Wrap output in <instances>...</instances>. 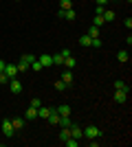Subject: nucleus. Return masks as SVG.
I'll return each mask as SVG.
<instances>
[{
  "instance_id": "obj_1",
  "label": "nucleus",
  "mask_w": 132,
  "mask_h": 147,
  "mask_svg": "<svg viewBox=\"0 0 132 147\" xmlns=\"http://www.w3.org/2000/svg\"><path fill=\"white\" fill-rule=\"evenodd\" d=\"M82 129H84V138H101L104 136V132L95 125H88V127H82Z\"/></svg>"
},
{
  "instance_id": "obj_2",
  "label": "nucleus",
  "mask_w": 132,
  "mask_h": 147,
  "mask_svg": "<svg viewBox=\"0 0 132 147\" xmlns=\"http://www.w3.org/2000/svg\"><path fill=\"white\" fill-rule=\"evenodd\" d=\"M2 134H5L7 138H11V136L16 134V129H13V125H11V119H5V121H2Z\"/></svg>"
},
{
  "instance_id": "obj_3",
  "label": "nucleus",
  "mask_w": 132,
  "mask_h": 147,
  "mask_svg": "<svg viewBox=\"0 0 132 147\" xmlns=\"http://www.w3.org/2000/svg\"><path fill=\"white\" fill-rule=\"evenodd\" d=\"M7 86H9V90H11L13 94H20V92H22V84L18 81V77H13V79H9V84H7Z\"/></svg>"
},
{
  "instance_id": "obj_4",
  "label": "nucleus",
  "mask_w": 132,
  "mask_h": 147,
  "mask_svg": "<svg viewBox=\"0 0 132 147\" xmlns=\"http://www.w3.org/2000/svg\"><path fill=\"white\" fill-rule=\"evenodd\" d=\"M57 18H64V20H75L77 16H75V9H57Z\"/></svg>"
},
{
  "instance_id": "obj_5",
  "label": "nucleus",
  "mask_w": 132,
  "mask_h": 147,
  "mask_svg": "<svg viewBox=\"0 0 132 147\" xmlns=\"http://www.w3.org/2000/svg\"><path fill=\"white\" fill-rule=\"evenodd\" d=\"M68 129H70V136H73V138H77V141H82V138H84V129L79 127L77 123H73Z\"/></svg>"
},
{
  "instance_id": "obj_6",
  "label": "nucleus",
  "mask_w": 132,
  "mask_h": 147,
  "mask_svg": "<svg viewBox=\"0 0 132 147\" xmlns=\"http://www.w3.org/2000/svg\"><path fill=\"white\" fill-rule=\"evenodd\" d=\"M5 75L9 77V79H13V77H18V66L16 64H5Z\"/></svg>"
},
{
  "instance_id": "obj_7",
  "label": "nucleus",
  "mask_w": 132,
  "mask_h": 147,
  "mask_svg": "<svg viewBox=\"0 0 132 147\" xmlns=\"http://www.w3.org/2000/svg\"><path fill=\"white\" fill-rule=\"evenodd\" d=\"M53 110H55V108H42V105H40V108H38V119H44V121H46Z\"/></svg>"
},
{
  "instance_id": "obj_8",
  "label": "nucleus",
  "mask_w": 132,
  "mask_h": 147,
  "mask_svg": "<svg viewBox=\"0 0 132 147\" xmlns=\"http://www.w3.org/2000/svg\"><path fill=\"white\" fill-rule=\"evenodd\" d=\"M35 119H38V110L29 105V108H26V112H24V121H35Z\"/></svg>"
},
{
  "instance_id": "obj_9",
  "label": "nucleus",
  "mask_w": 132,
  "mask_h": 147,
  "mask_svg": "<svg viewBox=\"0 0 132 147\" xmlns=\"http://www.w3.org/2000/svg\"><path fill=\"white\" fill-rule=\"evenodd\" d=\"M11 125H13V129H16V132H18V129H22L26 125V121L22 117H16V119H11Z\"/></svg>"
},
{
  "instance_id": "obj_10",
  "label": "nucleus",
  "mask_w": 132,
  "mask_h": 147,
  "mask_svg": "<svg viewBox=\"0 0 132 147\" xmlns=\"http://www.w3.org/2000/svg\"><path fill=\"white\" fill-rule=\"evenodd\" d=\"M101 18H104V22H114V18H117V13H114L112 9H106V11L101 13Z\"/></svg>"
},
{
  "instance_id": "obj_11",
  "label": "nucleus",
  "mask_w": 132,
  "mask_h": 147,
  "mask_svg": "<svg viewBox=\"0 0 132 147\" xmlns=\"http://www.w3.org/2000/svg\"><path fill=\"white\" fill-rule=\"evenodd\" d=\"M55 112L60 114V117H68V114H70V105L62 103V105H57V108H55Z\"/></svg>"
},
{
  "instance_id": "obj_12",
  "label": "nucleus",
  "mask_w": 132,
  "mask_h": 147,
  "mask_svg": "<svg viewBox=\"0 0 132 147\" xmlns=\"http://www.w3.org/2000/svg\"><path fill=\"white\" fill-rule=\"evenodd\" d=\"M114 90H121V92H126V94H130V88H128V84H126V81H121V79L114 81Z\"/></svg>"
},
{
  "instance_id": "obj_13",
  "label": "nucleus",
  "mask_w": 132,
  "mask_h": 147,
  "mask_svg": "<svg viewBox=\"0 0 132 147\" xmlns=\"http://www.w3.org/2000/svg\"><path fill=\"white\" fill-rule=\"evenodd\" d=\"M40 64L44 68H51L53 66V55H40Z\"/></svg>"
},
{
  "instance_id": "obj_14",
  "label": "nucleus",
  "mask_w": 132,
  "mask_h": 147,
  "mask_svg": "<svg viewBox=\"0 0 132 147\" xmlns=\"http://www.w3.org/2000/svg\"><path fill=\"white\" fill-rule=\"evenodd\" d=\"M62 81L66 84V86H70V84H73V73H70L68 68H66V70H62Z\"/></svg>"
},
{
  "instance_id": "obj_15",
  "label": "nucleus",
  "mask_w": 132,
  "mask_h": 147,
  "mask_svg": "<svg viewBox=\"0 0 132 147\" xmlns=\"http://www.w3.org/2000/svg\"><path fill=\"white\" fill-rule=\"evenodd\" d=\"M117 59H119L121 64H128V59H130V53H128V51H117Z\"/></svg>"
},
{
  "instance_id": "obj_16",
  "label": "nucleus",
  "mask_w": 132,
  "mask_h": 147,
  "mask_svg": "<svg viewBox=\"0 0 132 147\" xmlns=\"http://www.w3.org/2000/svg\"><path fill=\"white\" fill-rule=\"evenodd\" d=\"M114 101H117V103H126L128 94H126V92H121V90H117V92H114Z\"/></svg>"
},
{
  "instance_id": "obj_17",
  "label": "nucleus",
  "mask_w": 132,
  "mask_h": 147,
  "mask_svg": "<svg viewBox=\"0 0 132 147\" xmlns=\"http://www.w3.org/2000/svg\"><path fill=\"white\" fill-rule=\"evenodd\" d=\"M70 125H73L70 114H68V117H60V127H70Z\"/></svg>"
},
{
  "instance_id": "obj_18",
  "label": "nucleus",
  "mask_w": 132,
  "mask_h": 147,
  "mask_svg": "<svg viewBox=\"0 0 132 147\" xmlns=\"http://www.w3.org/2000/svg\"><path fill=\"white\" fill-rule=\"evenodd\" d=\"M64 66L68 68V70H73V68H75V57H73V55L64 57Z\"/></svg>"
},
{
  "instance_id": "obj_19",
  "label": "nucleus",
  "mask_w": 132,
  "mask_h": 147,
  "mask_svg": "<svg viewBox=\"0 0 132 147\" xmlns=\"http://www.w3.org/2000/svg\"><path fill=\"white\" fill-rule=\"evenodd\" d=\"M46 121H49L51 125H60V114H57V112L53 110V112H51V117L46 119Z\"/></svg>"
},
{
  "instance_id": "obj_20",
  "label": "nucleus",
  "mask_w": 132,
  "mask_h": 147,
  "mask_svg": "<svg viewBox=\"0 0 132 147\" xmlns=\"http://www.w3.org/2000/svg\"><path fill=\"white\" fill-rule=\"evenodd\" d=\"M29 70H38V73H40V70H44V66L40 64V59H33L31 66H29Z\"/></svg>"
},
{
  "instance_id": "obj_21",
  "label": "nucleus",
  "mask_w": 132,
  "mask_h": 147,
  "mask_svg": "<svg viewBox=\"0 0 132 147\" xmlns=\"http://www.w3.org/2000/svg\"><path fill=\"white\" fill-rule=\"evenodd\" d=\"M88 35H90V37H99V35H101L99 26H93V24H90V29H88Z\"/></svg>"
},
{
  "instance_id": "obj_22",
  "label": "nucleus",
  "mask_w": 132,
  "mask_h": 147,
  "mask_svg": "<svg viewBox=\"0 0 132 147\" xmlns=\"http://www.w3.org/2000/svg\"><path fill=\"white\" fill-rule=\"evenodd\" d=\"M16 66H18V73H26V70H29V64H26L24 59H20Z\"/></svg>"
},
{
  "instance_id": "obj_23",
  "label": "nucleus",
  "mask_w": 132,
  "mask_h": 147,
  "mask_svg": "<svg viewBox=\"0 0 132 147\" xmlns=\"http://www.w3.org/2000/svg\"><path fill=\"white\" fill-rule=\"evenodd\" d=\"M53 66H64V57H62V53L53 55Z\"/></svg>"
},
{
  "instance_id": "obj_24",
  "label": "nucleus",
  "mask_w": 132,
  "mask_h": 147,
  "mask_svg": "<svg viewBox=\"0 0 132 147\" xmlns=\"http://www.w3.org/2000/svg\"><path fill=\"white\" fill-rule=\"evenodd\" d=\"M90 42H93V37L88 35V33H86V35H82V37H79V44H82V46H90Z\"/></svg>"
},
{
  "instance_id": "obj_25",
  "label": "nucleus",
  "mask_w": 132,
  "mask_h": 147,
  "mask_svg": "<svg viewBox=\"0 0 132 147\" xmlns=\"http://www.w3.org/2000/svg\"><path fill=\"white\" fill-rule=\"evenodd\" d=\"M60 9H64V11H66V9H73V2H70V0H60Z\"/></svg>"
},
{
  "instance_id": "obj_26",
  "label": "nucleus",
  "mask_w": 132,
  "mask_h": 147,
  "mask_svg": "<svg viewBox=\"0 0 132 147\" xmlns=\"http://www.w3.org/2000/svg\"><path fill=\"white\" fill-rule=\"evenodd\" d=\"M68 136H70V129L68 127H62V132H60V141H66Z\"/></svg>"
},
{
  "instance_id": "obj_27",
  "label": "nucleus",
  "mask_w": 132,
  "mask_h": 147,
  "mask_svg": "<svg viewBox=\"0 0 132 147\" xmlns=\"http://www.w3.org/2000/svg\"><path fill=\"white\" fill-rule=\"evenodd\" d=\"M55 88H57V92H64V90H66L68 86H66V84H64L62 79H57V81H55Z\"/></svg>"
},
{
  "instance_id": "obj_28",
  "label": "nucleus",
  "mask_w": 132,
  "mask_h": 147,
  "mask_svg": "<svg viewBox=\"0 0 132 147\" xmlns=\"http://www.w3.org/2000/svg\"><path fill=\"white\" fill-rule=\"evenodd\" d=\"M20 59H24V61H26V64H29V66H31V61H33V59H35V55H31V53H24V55L20 57Z\"/></svg>"
},
{
  "instance_id": "obj_29",
  "label": "nucleus",
  "mask_w": 132,
  "mask_h": 147,
  "mask_svg": "<svg viewBox=\"0 0 132 147\" xmlns=\"http://www.w3.org/2000/svg\"><path fill=\"white\" fill-rule=\"evenodd\" d=\"M101 24H104V18H101V16H95L93 18V26H99L101 29Z\"/></svg>"
},
{
  "instance_id": "obj_30",
  "label": "nucleus",
  "mask_w": 132,
  "mask_h": 147,
  "mask_svg": "<svg viewBox=\"0 0 132 147\" xmlns=\"http://www.w3.org/2000/svg\"><path fill=\"white\" fill-rule=\"evenodd\" d=\"M90 46H93V49H101V40H99V37H93Z\"/></svg>"
},
{
  "instance_id": "obj_31",
  "label": "nucleus",
  "mask_w": 132,
  "mask_h": 147,
  "mask_svg": "<svg viewBox=\"0 0 132 147\" xmlns=\"http://www.w3.org/2000/svg\"><path fill=\"white\" fill-rule=\"evenodd\" d=\"M29 105H31V108H35V110H38V108H40V105H42V103H40V99H38V97H33V99H31V103H29Z\"/></svg>"
},
{
  "instance_id": "obj_32",
  "label": "nucleus",
  "mask_w": 132,
  "mask_h": 147,
  "mask_svg": "<svg viewBox=\"0 0 132 147\" xmlns=\"http://www.w3.org/2000/svg\"><path fill=\"white\" fill-rule=\"evenodd\" d=\"M0 84H2V86H7V84H9V77L5 75V70L0 73Z\"/></svg>"
},
{
  "instance_id": "obj_33",
  "label": "nucleus",
  "mask_w": 132,
  "mask_h": 147,
  "mask_svg": "<svg viewBox=\"0 0 132 147\" xmlns=\"http://www.w3.org/2000/svg\"><path fill=\"white\" fill-rule=\"evenodd\" d=\"M104 11H106V9H104V7H101V5H97V9H95V16H101V13H104Z\"/></svg>"
},
{
  "instance_id": "obj_34",
  "label": "nucleus",
  "mask_w": 132,
  "mask_h": 147,
  "mask_svg": "<svg viewBox=\"0 0 132 147\" xmlns=\"http://www.w3.org/2000/svg\"><path fill=\"white\" fill-rule=\"evenodd\" d=\"M123 24H126V29H130V26H132V18H126V20H123Z\"/></svg>"
},
{
  "instance_id": "obj_35",
  "label": "nucleus",
  "mask_w": 132,
  "mask_h": 147,
  "mask_svg": "<svg viewBox=\"0 0 132 147\" xmlns=\"http://www.w3.org/2000/svg\"><path fill=\"white\" fill-rule=\"evenodd\" d=\"M95 2H97V5H101V7H106L108 2H110V0H95Z\"/></svg>"
},
{
  "instance_id": "obj_36",
  "label": "nucleus",
  "mask_w": 132,
  "mask_h": 147,
  "mask_svg": "<svg viewBox=\"0 0 132 147\" xmlns=\"http://www.w3.org/2000/svg\"><path fill=\"white\" fill-rule=\"evenodd\" d=\"M5 70V59H0V73Z\"/></svg>"
}]
</instances>
